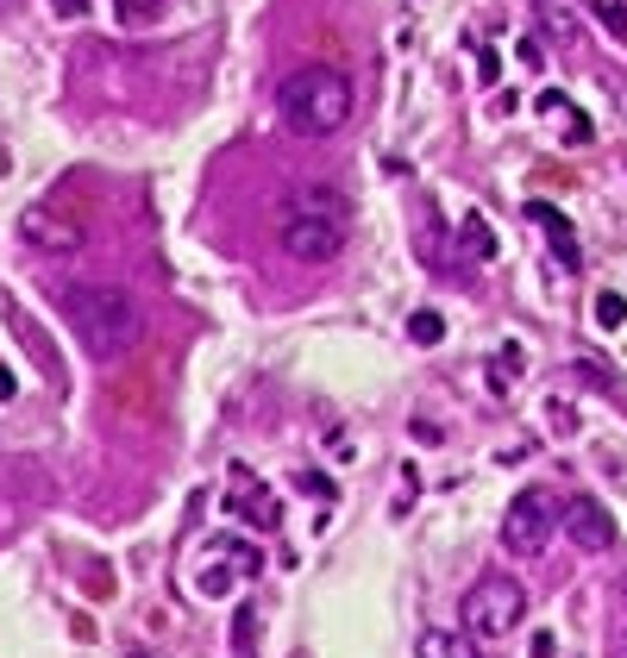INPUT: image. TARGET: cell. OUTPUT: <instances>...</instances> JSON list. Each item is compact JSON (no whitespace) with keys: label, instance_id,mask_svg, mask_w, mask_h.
Listing matches in <instances>:
<instances>
[{"label":"cell","instance_id":"obj_1","mask_svg":"<svg viewBox=\"0 0 627 658\" xmlns=\"http://www.w3.org/2000/svg\"><path fill=\"white\" fill-rule=\"evenodd\" d=\"M57 308L69 320V333L95 351V358H126L145 339V308L126 289H113V282H63Z\"/></svg>","mask_w":627,"mask_h":658},{"label":"cell","instance_id":"obj_2","mask_svg":"<svg viewBox=\"0 0 627 658\" xmlns=\"http://www.w3.org/2000/svg\"><path fill=\"white\" fill-rule=\"evenodd\" d=\"M276 239H283V251L295 257V264H327V257H339L345 239H352V201H345V188L301 182L283 201Z\"/></svg>","mask_w":627,"mask_h":658},{"label":"cell","instance_id":"obj_3","mask_svg":"<svg viewBox=\"0 0 627 658\" xmlns=\"http://www.w3.org/2000/svg\"><path fill=\"white\" fill-rule=\"evenodd\" d=\"M276 113H283V126L301 132V138H327L352 120V76L345 69H327V63H308L283 76L276 88Z\"/></svg>","mask_w":627,"mask_h":658},{"label":"cell","instance_id":"obj_4","mask_svg":"<svg viewBox=\"0 0 627 658\" xmlns=\"http://www.w3.org/2000/svg\"><path fill=\"white\" fill-rule=\"evenodd\" d=\"M552 533H565V502L552 496V489H521L515 502H508L502 514V546L515 552V558H540L552 546Z\"/></svg>","mask_w":627,"mask_h":658},{"label":"cell","instance_id":"obj_5","mask_svg":"<svg viewBox=\"0 0 627 658\" xmlns=\"http://www.w3.org/2000/svg\"><path fill=\"white\" fill-rule=\"evenodd\" d=\"M521 615H527V590L515 577H483V583H471V596H464V633H477V640L515 633Z\"/></svg>","mask_w":627,"mask_h":658},{"label":"cell","instance_id":"obj_6","mask_svg":"<svg viewBox=\"0 0 627 658\" xmlns=\"http://www.w3.org/2000/svg\"><path fill=\"white\" fill-rule=\"evenodd\" d=\"M565 539L577 552H609L615 546V514L602 508L596 496H571L565 502Z\"/></svg>","mask_w":627,"mask_h":658},{"label":"cell","instance_id":"obj_7","mask_svg":"<svg viewBox=\"0 0 627 658\" xmlns=\"http://www.w3.org/2000/svg\"><path fill=\"white\" fill-rule=\"evenodd\" d=\"M19 232H26V245H38V251H76L82 245V232L69 220H57V214H44V207H26V214H19Z\"/></svg>","mask_w":627,"mask_h":658},{"label":"cell","instance_id":"obj_8","mask_svg":"<svg viewBox=\"0 0 627 658\" xmlns=\"http://www.w3.org/2000/svg\"><path fill=\"white\" fill-rule=\"evenodd\" d=\"M527 220H533V226H546V245H552V257H559L565 270L584 264V251H577V239H571V220H565L552 201H527Z\"/></svg>","mask_w":627,"mask_h":658},{"label":"cell","instance_id":"obj_9","mask_svg":"<svg viewBox=\"0 0 627 658\" xmlns=\"http://www.w3.org/2000/svg\"><path fill=\"white\" fill-rule=\"evenodd\" d=\"M533 13H540V26L559 38V44L584 38V7H577V0H533Z\"/></svg>","mask_w":627,"mask_h":658},{"label":"cell","instance_id":"obj_10","mask_svg":"<svg viewBox=\"0 0 627 658\" xmlns=\"http://www.w3.org/2000/svg\"><path fill=\"white\" fill-rule=\"evenodd\" d=\"M414 658H477V640L471 633H446V627H427L414 640Z\"/></svg>","mask_w":627,"mask_h":658},{"label":"cell","instance_id":"obj_11","mask_svg":"<svg viewBox=\"0 0 627 658\" xmlns=\"http://www.w3.org/2000/svg\"><path fill=\"white\" fill-rule=\"evenodd\" d=\"M245 571H239V564H232V558H207L201 564V571H195V596H207V602H220V596H232V583H239Z\"/></svg>","mask_w":627,"mask_h":658},{"label":"cell","instance_id":"obj_12","mask_svg":"<svg viewBox=\"0 0 627 658\" xmlns=\"http://www.w3.org/2000/svg\"><path fill=\"white\" fill-rule=\"evenodd\" d=\"M458 239H464V251H471V257H496V232H490V220H483V214H464Z\"/></svg>","mask_w":627,"mask_h":658},{"label":"cell","instance_id":"obj_13","mask_svg":"<svg viewBox=\"0 0 627 658\" xmlns=\"http://www.w3.org/2000/svg\"><path fill=\"white\" fill-rule=\"evenodd\" d=\"M408 339H414V345H439V339H446V320H439L433 308L408 314Z\"/></svg>","mask_w":627,"mask_h":658},{"label":"cell","instance_id":"obj_14","mask_svg":"<svg viewBox=\"0 0 627 658\" xmlns=\"http://www.w3.org/2000/svg\"><path fill=\"white\" fill-rule=\"evenodd\" d=\"M590 13L609 26V38H627V7H621V0H590Z\"/></svg>","mask_w":627,"mask_h":658},{"label":"cell","instance_id":"obj_15","mask_svg":"<svg viewBox=\"0 0 627 658\" xmlns=\"http://www.w3.org/2000/svg\"><path fill=\"white\" fill-rule=\"evenodd\" d=\"M621 320H627V301H621L615 289H602V295H596V326H609V333H615Z\"/></svg>","mask_w":627,"mask_h":658},{"label":"cell","instance_id":"obj_16","mask_svg":"<svg viewBox=\"0 0 627 658\" xmlns=\"http://www.w3.org/2000/svg\"><path fill=\"white\" fill-rule=\"evenodd\" d=\"M508 376H521V345H502V351H496V383H490L496 395L508 389Z\"/></svg>","mask_w":627,"mask_h":658},{"label":"cell","instance_id":"obj_17","mask_svg":"<svg viewBox=\"0 0 627 658\" xmlns=\"http://www.w3.org/2000/svg\"><path fill=\"white\" fill-rule=\"evenodd\" d=\"M157 7H164V0H120V13L132 19V26H138V19H151Z\"/></svg>","mask_w":627,"mask_h":658},{"label":"cell","instance_id":"obj_18","mask_svg":"<svg viewBox=\"0 0 627 658\" xmlns=\"http://www.w3.org/2000/svg\"><path fill=\"white\" fill-rule=\"evenodd\" d=\"M301 483V496H320V502H333V483L327 477H295Z\"/></svg>","mask_w":627,"mask_h":658},{"label":"cell","instance_id":"obj_19","mask_svg":"<svg viewBox=\"0 0 627 658\" xmlns=\"http://www.w3.org/2000/svg\"><path fill=\"white\" fill-rule=\"evenodd\" d=\"M527 652H533V658H559V640H552V633H533Z\"/></svg>","mask_w":627,"mask_h":658},{"label":"cell","instance_id":"obj_20","mask_svg":"<svg viewBox=\"0 0 627 658\" xmlns=\"http://www.w3.org/2000/svg\"><path fill=\"white\" fill-rule=\"evenodd\" d=\"M496 69H502V63H496V51L483 44V51H477V76H483V82H496Z\"/></svg>","mask_w":627,"mask_h":658},{"label":"cell","instance_id":"obj_21","mask_svg":"<svg viewBox=\"0 0 627 658\" xmlns=\"http://www.w3.org/2000/svg\"><path fill=\"white\" fill-rule=\"evenodd\" d=\"M615 658H627V621L615 627Z\"/></svg>","mask_w":627,"mask_h":658},{"label":"cell","instance_id":"obj_22","mask_svg":"<svg viewBox=\"0 0 627 658\" xmlns=\"http://www.w3.org/2000/svg\"><path fill=\"white\" fill-rule=\"evenodd\" d=\"M126 658H145V652H126Z\"/></svg>","mask_w":627,"mask_h":658}]
</instances>
